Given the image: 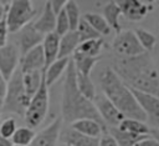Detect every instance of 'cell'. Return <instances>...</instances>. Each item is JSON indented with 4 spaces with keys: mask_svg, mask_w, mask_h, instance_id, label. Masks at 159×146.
<instances>
[{
    "mask_svg": "<svg viewBox=\"0 0 159 146\" xmlns=\"http://www.w3.org/2000/svg\"><path fill=\"white\" fill-rule=\"evenodd\" d=\"M112 69L128 87L159 97V72L148 52L118 57Z\"/></svg>",
    "mask_w": 159,
    "mask_h": 146,
    "instance_id": "6da1fadb",
    "label": "cell"
},
{
    "mask_svg": "<svg viewBox=\"0 0 159 146\" xmlns=\"http://www.w3.org/2000/svg\"><path fill=\"white\" fill-rule=\"evenodd\" d=\"M61 119L62 121L68 124H72L73 121L81 119H92L107 129L99 114L97 112L93 102L86 99L80 92L76 84V69L71 59L65 71L62 102H61Z\"/></svg>",
    "mask_w": 159,
    "mask_h": 146,
    "instance_id": "7a4b0ae2",
    "label": "cell"
},
{
    "mask_svg": "<svg viewBox=\"0 0 159 146\" xmlns=\"http://www.w3.org/2000/svg\"><path fill=\"white\" fill-rule=\"evenodd\" d=\"M102 94L123 114L124 117L145 122L147 116L132 90L120 80L112 67H104L99 72Z\"/></svg>",
    "mask_w": 159,
    "mask_h": 146,
    "instance_id": "3957f363",
    "label": "cell"
},
{
    "mask_svg": "<svg viewBox=\"0 0 159 146\" xmlns=\"http://www.w3.org/2000/svg\"><path fill=\"white\" fill-rule=\"evenodd\" d=\"M30 99L31 97H29L27 94L25 92V89L22 85V74L17 67L7 80L6 95L0 110L7 114L24 117L26 107L30 102Z\"/></svg>",
    "mask_w": 159,
    "mask_h": 146,
    "instance_id": "277c9868",
    "label": "cell"
},
{
    "mask_svg": "<svg viewBox=\"0 0 159 146\" xmlns=\"http://www.w3.org/2000/svg\"><path fill=\"white\" fill-rule=\"evenodd\" d=\"M36 15V9L31 0H11L6 10V26L9 32L15 34L25 25L30 24Z\"/></svg>",
    "mask_w": 159,
    "mask_h": 146,
    "instance_id": "5b68a950",
    "label": "cell"
},
{
    "mask_svg": "<svg viewBox=\"0 0 159 146\" xmlns=\"http://www.w3.org/2000/svg\"><path fill=\"white\" fill-rule=\"evenodd\" d=\"M47 111H48V87L45 84V79H42L39 90L30 99V102L24 115L27 127L35 129L40 126L43 122Z\"/></svg>",
    "mask_w": 159,
    "mask_h": 146,
    "instance_id": "8992f818",
    "label": "cell"
},
{
    "mask_svg": "<svg viewBox=\"0 0 159 146\" xmlns=\"http://www.w3.org/2000/svg\"><path fill=\"white\" fill-rule=\"evenodd\" d=\"M112 49L118 57H132L145 52L133 30H120V32L116 34L112 42Z\"/></svg>",
    "mask_w": 159,
    "mask_h": 146,
    "instance_id": "52a82bcc",
    "label": "cell"
},
{
    "mask_svg": "<svg viewBox=\"0 0 159 146\" xmlns=\"http://www.w3.org/2000/svg\"><path fill=\"white\" fill-rule=\"evenodd\" d=\"M92 102H93L97 112L99 114L102 121L107 126V129L117 127L123 121V119H124L123 114L103 94H96Z\"/></svg>",
    "mask_w": 159,
    "mask_h": 146,
    "instance_id": "ba28073f",
    "label": "cell"
},
{
    "mask_svg": "<svg viewBox=\"0 0 159 146\" xmlns=\"http://www.w3.org/2000/svg\"><path fill=\"white\" fill-rule=\"evenodd\" d=\"M20 57V51L12 42H6L4 46H0V72L6 80H9L19 67Z\"/></svg>",
    "mask_w": 159,
    "mask_h": 146,
    "instance_id": "9c48e42d",
    "label": "cell"
},
{
    "mask_svg": "<svg viewBox=\"0 0 159 146\" xmlns=\"http://www.w3.org/2000/svg\"><path fill=\"white\" fill-rule=\"evenodd\" d=\"M130 90H132L133 95L135 96L137 101L139 102L142 110L144 111L149 124L153 127L159 129V97L150 95V94L140 92V91H137L133 89H130Z\"/></svg>",
    "mask_w": 159,
    "mask_h": 146,
    "instance_id": "30bf717a",
    "label": "cell"
},
{
    "mask_svg": "<svg viewBox=\"0 0 159 146\" xmlns=\"http://www.w3.org/2000/svg\"><path fill=\"white\" fill-rule=\"evenodd\" d=\"M15 34L17 35L16 36V44L15 45L17 46V49L20 51V56L25 55L32 47L40 45L42 42V40H43V36H45V35H42L41 32H39L34 27L32 22L25 25L24 27H21Z\"/></svg>",
    "mask_w": 159,
    "mask_h": 146,
    "instance_id": "8fae6325",
    "label": "cell"
},
{
    "mask_svg": "<svg viewBox=\"0 0 159 146\" xmlns=\"http://www.w3.org/2000/svg\"><path fill=\"white\" fill-rule=\"evenodd\" d=\"M62 122L63 121L61 116H57L48 126L42 129L40 132L35 134V137L29 144V146H57Z\"/></svg>",
    "mask_w": 159,
    "mask_h": 146,
    "instance_id": "7c38bea8",
    "label": "cell"
},
{
    "mask_svg": "<svg viewBox=\"0 0 159 146\" xmlns=\"http://www.w3.org/2000/svg\"><path fill=\"white\" fill-rule=\"evenodd\" d=\"M119 7L120 15L129 21H140L149 12V7L140 0H114Z\"/></svg>",
    "mask_w": 159,
    "mask_h": 146,
    "instance_id": "4fadbf2b",
    "label": "cell"
},
{
    "mask_svg": "<svg viewBox=\"0 0 159 146\" xmlns=\"http://www.w3.org/2000/svg\"><path fill=\"white\" fill-rule=\"evenodd\" d=\"M19 69L21 72L27 71H43L45 70V56L41 44L29 50L20 57Z\"/></svg>",
    "mask_w": 159,
    "mask_h": 146,
    "instance_id": "5bb4252c",
    "label": "cell"
},
{
    "mask_svg": "<svg viewBox=\"0 0 159 146\" xmlns=\"http://www.w3.org/2000/svg\"><path fill=\"white\" fill-rule=\"evenodd\" d=\"M32 25L42 35H46V34H50V32H53L55 31L56 12L53 11V9L51 7V5H50L48 1H46L41 15L39 16V19L36 21L32 22Z\"/></svg>",
    "mask_w": 159,
    "mask_h": 146,
    "instance_id": "9a60e30c",
    "label": "cell"
},
{
    "mask_svg": "<svg viewBox=\"0 0 159 146\" xmlns=\"http://www.w3.org/2000/svg\"><path fill=\"white\" fill-rule=\"evenodd\" d=\"M71 129L89 137H96L99 139V136L103 132H107L108 129L103 127L99 122L92 120V119H81L77 121H73L71 124Z\"/></svg>",
    "mask_w": 159,
    "mask_h": 146,
    "instance_id": "2e32d148",
    "label": "cell"
},
{
    "mask_svg": "<svg viewBox=\"0 0 159 146\" xmlns=\"http://www.w3.org/2000/svg\"><path fill=\"white\" fill-rule=\"evenodd\" d=\"M43 56H45V69L52 64L58 56V47H60V36L53 31L46 34L41 42Z\"/></svg>",
    "mask_w": 159,
    "mask_h": 146,
    "instance_id": "e0dca14e",
    "label": "cell"
},
{
    "mask_svg": "<svg viewBox=\"0 0 159 146\" xmlns=\"http://www.w3.org/2000/svg\"><path fill=\"white\" fill-rule=\"evenodd\" d=\"M81 44V39L78 32L75 31H68L65 35L60 36V47H58V56L57 59L61 57H71L78 45Z\"/></svg>",
    "mask_w": 159,
    "mask_h": 146,
    "instance_id": "ac0fdd59",
    "label": "cell"
},
{
    "mask_svg": "<svg viewBox=\"0 0 159 146\" xmlns=\"http://www.w3.org/2000/svg\"><path fill=\"white\" fill-rule=\"evenodd\" d=\"M71 57H61V59H56L52 64H50L45 70H43V79H45V84L47 85V87L52 86L61 76L62 74L66 71L67 65L70 62Z\"/></svg>",
    "mask_w": 159,
    "mask_h": 146,
    "instance_id": "d6986e66",
    "label": "cell"
},
{
    "mask_svg": "<svg viewBox=\"0 0 159 146\" xmlns=\"http://www.w3.org/2000/svg\"><path fill=\"white\" fill-rule=\"evenodd\" d=\"M60 140L61 142L68 144L71 146H98V139L84 136L72 129H67L60 134Z\"/></svg>",
    "mask_w": 159,
    "mask_h": 146,
    "instance_id": "ffe728a7",
    "label": "cell"
},
{
    "mask_svg": "<svg viewBox=\"0 0 159 146\" xmlns=\"http://www.w3.org/2000/svg\"><path fill=\"white\" fill-rule=\"evenodd\" d=\"M71 60L75 65L76 72L84 75V76H89L94 65L101 60V56H87V55L75 51L73 55L71 56Z\"/></svg>",
    "mask_w": 159,
    "mask_h": 146,
    "instance_id": "44dd1931",
    "label": "cell"
},
{
    "mask_svg": "<svg viewBox=\"0 0 159 146\" xmlns=\"http://www.w3.org/2000/svg\"><path fill=\"white\" fill-rule=\"evenodd\" d=\"M21 74H22V85L25 92L27 94L29 97H32L42 82L43 71H27Z\"/></svg>",
    "mask_w": 159,
    "mask_h": 146,
    "instance_id": "7402d4cb",
    "label": "cell"
},
{
    "mask_svg": "<svg viewBox=\"0 0 159 146\" xmlns=\"http://www.w3.org/2000/svg\"><path fill=\"white\" fill-rule=\"evenodd\" d=\"M117 127L122 131H125V132H129L133 135H138V136L149 135V131H150V127L145 122L135 120V119H128V117H124L123 121Z\"/></svg>",
    "mask_w": 159,
    "mask_h": 146,
    "instance_id": "603a6c76",
    "label": "cell"
},
{
    "mask_svg": "<svg viewBox=\"0 0 159 146\" xmlns=\"http://www.w3.org/2000/svg\"><path fill=\"white\" fill-rule=\"evenodd\" d=\"M119 16H120V11L114 0H111L108 4H106V6L103 7V17L106 19L109 27L116 31V34L120 32Z\"/></svg>",
    "mask_w": 159,
    "mask_h": 146,
    "instance_id": "cb8c5ba5",
    "label": "cell"
},
{
    "mask_svg": "<svg viewBox=\"0 0 159 146\" xmlns=\"http://www.w3.org/2000/svg\"><path fill=\"white\" fill-rule=\"evenodd\" d=\"M108 132L113 136V139L117 141L118 146H134L137 142H139L140 140H143L144 137L149 136V135H144V136H138V135H133L125 131L119 130L118 127H109Z\"/></svg>",
    "mask_w": 159,
    "mask_h": 146,
    "instance_id": "d4e9b609",
    "label": "cell"
},
{
    "mask_svg": "<svg viewBox=\"0 0 159 146\" xmlns=\"http://www.w3.org/2000/svg\"><path fill=\"white\" fill-rule=\"evenodd\" d=\"M101 36H106L111 32V27L109 25L107 24L106 19L103 17V15H99V14H96V12H87L82 16Z\"/></svg>",
    "mask_w": 159,
    "mask_h": 146,
    "instance_id": "484cf974",
    "label": "cell"
},
{
    "mask_svg": "<svg viewBox=\"0 0 159 146\" xmlns=\"http://www.w3.org/2000/svg\"><path fill=\"white\" fill-rule=\"evenodd\" d=\"M103 45H104V41H103L102 37L84 40V41H82L78 45V47L76 49V51L80 52V54L87 55V56H99Z\"/></svg>",
    "mask_w": 159,
    "mask_h": 146,
    "instance_id": "4316f807",
    "label": "cell"
},
{
    "mask_svg": "<svg viewBox=\"0 0 159 146\" xmlns=\"http://www.w3.org/2000/svg\"><path fill=\"white\" fill-rule=\"evenodd\" d=\"M76 84H77V87L80 90V92L88 100H93L94 96H96V87H94V84L93 81L91 80L89 76H84V75H81L78 72H76Z\"/></svg>",
    "mask_w": 159,
    "mask_h": 146,
    "instance_id": "83f0119b",
    "label": "cell"
},
{
    "mask_svg": "<svg viewBox=\"0 0 159 146\" xmlns=\"http://www.w3.org/2000/svg\"><path fill=\"white\" fill-rule=\"evenodd\" d=\"M34 137H35L34 129H30L27 126H25V127H16L14 135L11 136V141H12V145L29 146V144L32 141Z\"/></svg>",
    "mask_w": 159,
    "mask_h": 146,
    "instance_id": "f1b7e54d",
    "label": "cell"
},
{
    "mask_svg": "<svg viewBox=\"0 0 159 146\" xmlns=\"http://www.w3.org/2000/svg\"><path fill=\"white\" fill-rule=\"evenodd\" d=\"M134 34H135L140 46L143 47V50L145 52L152 51L155 47V45H157V36L153 32H150V31H148L145 29H140L139 27V29L134 30Z\"/></svg>",
    "mask_w": 159,
    "mask_h": 146,
    "instance_id": "f546056e",
    "label": "cell"
},
{
    "mask_svg": "<svg viewBox=\"0 0 159 146\" xmlns=\"http://www.w3.org/2000/svg\"><path fill=\"white\" fill-rule=\"evenodd\" d=\"M63 10L66 12V16L68 19V22H70V30L71 31H75L77 29V25L81 20V12H80V7L78 5L76 4L75 0H68L65 6H63Z\"/></svg>",
    "mask_w": 159,
    "mask_h": 146,
    "instance_id": "4dcf8cb0",
    "label": "cell"
},
{
    "mask_svg": "<svg viewBox=\"0 0 159 146\" xmlns=\"http://www.w3.org/2000/svg\"><path fill=\"white\" fill-rule=\"evenodd\" d=\"M76 31H77L78 35H80L81 42L84 41V40H91V39H98V37H101V35H99L83 17H81V20H80V22H78V25H77Z\"/></svg>",
    "mask_w": 159,
    "mask_h": 146,
    "instance_id": "1f68e13d",
    "label": "cell"
},
{
    "mask_svg": "<svg viewBox=\"0 0 159 146\" xmlns=\"http://www.w3.org/2000/svg\"><path fill=\"white\" fill-rule=\"evenodd\" d=\"M70 31V22L66 16V12L63 10V7L56 14V25H55V32L58 36L65 35L66 32Z\"/></svg>",
    "mask_w": 159,
    "mask_h": 146,
    "instance_id": "d6a6232c",
    "label": "cell"
},
{
    "mask_svg": "<svg viewBox=\"0 0 159 146\" xmlns=\"http://www.w3.org/2000/svg\"><path fill=\"white\" fill-rule=\"evenodd\" d=\"M16 130V121L14 117H7L1 121L0 124V135L7 139H11Z\"/></svg>",
    "mask_w": 159,
    "mask_h": 146,
    "instance_id": "836d02e7",
    "label": "cell"
},
{
    "mask_svg": "<svg viewBox=\"0 0 159 146\" xmlns=\"http://www.w3.org/2000/svg\"><path fill=\"white\" fill-rule=\"evenodd\" d=\"M98 146H118L117 141L113 139V136L107 131L103 132L98 139Z\"/></svg>",
    "mask_w": 159,
    "mask_h": 146,
    "instance_id": "e575fe53",
    "label": "cell"
},
{
    "mask_svg": "<svg viewBox=\"0 0 159 146\" xmlns=\"http://www.w3.org/2000/svg\"><path fill=\"white\" fill-rule=\"evenodd\" d=\"M7 34H9V30H7L5 19L0 20V46H4L7 42Z\"/></svg>",
    "mask_w": 159,
    "mask_h": 146,
    "instance_id": "d590c367",
    "label": "cell"
},
{
    "mask_svg": "<svg viewBox=\"0 0 159 146\" xmlns=\"http://www.w3.org/2000/svg\"><path fill=\"white\" fill-rule=\"evenodd\" d=\"M6 89H7V80L2 76V74L0 72V109L2 106L5 95H6Z\"/></svg>",
    "mask_w": 159,
    "mask_h": 146,
    "instance_id": "8d00e7d4",
    "label": "cell"
},
{
    "mask_svg": "<svg viewBox=\"0 0 159 146\" xmlns=\"http://www.w3.org/2000/svg\"><path fill=\"white\" fill-rule=\"evenodd\" d=\"M134 146H159V142L149 135V136L144 137L143 140H140L139 142H137Z\"/></svg>",
    "mask_w": 159,
    "mask_h": 146,
    "instance_id": "74e56055",
    "label": "cell"
},
{
    "mask_svg": "<svg viewBox=\"0 0 159 146\" xmlns=\"http://www.w3.org/2000/svg\"><path fill=\"white\" fill-rule=\"evenodd\" d=\"M48 2H50V5H51V7L53 9V11L57 14L63 6H65V4L68 1V0H47Z\"/></svg>",
    "mask_w": 159,
    "mask_h": 146,
    "instance_id": "f35d334b",
    "label": "cell"
},
{
    "mask_svg": "<svg viewBox=\"0 0 159 146\" xmlns=\"http://www.w3.org/2000/svg\"><path fill=\"white\" fill-rule=\"evenodd\" d=\"M143 4H145L149 9L154 7V6H159V0H140Z\"/></svg>",
    "mask_w": 159,
    "mask_h": 146,
    "instance_id": "ab89813d",
    "label": "cell"
},
{
    "mask_svg": "<svg viewBox=\"0 0 159 146\" xmlns=\"http://www.w3.org/2000/svg\"><path fill=\"white\" fill-rule=\"evenodd\" d=\"M0 146H12L11 139H7V137H4L0 135Z\"/></svg>",
    "mask_w": 159,
    "mask_h": 146,
    "instance_id": "60d3db41",
    "label": "cell"
},
{
    "mask_svg": "<svg viewBox=\"0 0 159 146\" xmlns=\"http://www.w3.org/2000/svg\"><path fill=\"white\" fill-rule=\"evenodd\" d=\"M149 135H150L153 139H155V140L159 142V129H155V127H150Z\"/></svg>",
    "mask_w": 159,
    "mask_h": 146,
    "instance_id": "b9f144b4",
    "label": "cell"
},
{
    "mask_svg": "<svg viewBox=\"0 0 159 146\" xmlns=\"http://www.w3.org/2000/svg\"><path fill=\"white\" fill-rule=\"evenodd\" d=\"M6 10H7V7L4 6V5L0 2V20H4V19H5V16H6Z\"/></svg>",
    "mask_w": 159,
    "mask_h": 146,
    "instance_id": "7bdbcfd3",
    "label": "cell"
},
{
    "mask_svg": "<svg viewBox=\"0 0 159 146\" xmlns=\"http://www.w3.org/2000/svg\"><path fill=\"white\" fill-rule=\"evenodd\" d=\"M0 2H1L4 6H6V7H7V6H9V4L11 2V0H0Z\"/></svg>",
    "mask_w": 159,
    "mask_h": 146,
    "instance_id": "ee69618b",
    "label": "cell"
},
{
    "mask_svg": "<svg viewBox=\"0 0 159 146\" xmlns=\"http://www.w3.org/2000/svg\"><path fill=\"white\" fill-rule=\"evenodd\" d=\"M57 146H71V145H68V144H65V142H61L60 145H57Z\"/></svg>",
    "mask_w": 159,
    "mask_h": 146,
    "instance_id": "f6af8a7d",
    "label": "cell"
},
{
    "mask_svg": "<svg viewBox=\"0 0 159 146\" xmlns=\"http://www.w3.org/2000/svg\"><path fill=\"white\" fill-rule=\"evenodd\" d=\"M12 146H19V145H12Z\"/></svg>",
    "mask_w": 159,
    "mask_h": 146,
    "instance_id": "bcb514c9",
    "label": "cell"
}]
</instances>
